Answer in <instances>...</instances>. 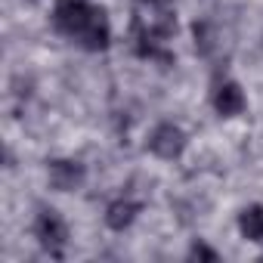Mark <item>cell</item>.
<instances>
[{"label":"cell","instance_id":"cell-1","mask_svg":"<svg viewBox=\"0 0 263 263\" xmlns=\"http://www.w3.org/2000/svg\"><path fill=\"white\" fill-rule=\"evenodd\" d=\"M56 28L78 41L84 50H105L111 28L102 7H93L90 0H56Z\"/></svg>","mask_w":263,"mask_h":263},{"label":"cell","instance_id":"cell-2","mask_svg":"<svg viewBox=\"0 0 263 263\" xmlns=\"http://www.w3.org/2000/svg\"><path fill=\"white\" fill-rule=\"evenodd\" d=\"M34 235L44 245V251H50L53 257H62L65 245H68V226H65V220H62L59 211L44 208L37 214V220H34Z\"/></svg>","mask_w":263,"mask_h":263},{"label":"cell","instance_id":"cell-3","mask_svg":"<svg viewBox=\"0 0 263 263\" xmlns=\"http://www.w3.org/2000/svg\"><path fill=\"white\" fill-rule=\"evenodd\" d=\"M149 149H152V155H158L164 161H174L186 149V134L177 124H158L149 137Z\"/></svg>","mask_w":263,"mask_h":263},{"label":"cell","instance_id":"cell-4","mask_svg":"<svg viewBox=\"0 0 263 263\" xmlns=\"http://www.w3.org/2000/svg\"><path fill=\"white\" fill-rule=\"evenodd\" d=\"M84 177H87L84 164L81 161H71V158H56L47 167V180H50V186L56 192H74V189H81L84 186Z\"/></svg>","mask_w":263,"mask_h":263},{"label":"cell","instance_id":"cell-5","mask_svg":"<svg viewBox=\"0 0 263 263\" xmlns=\"http://www.w3.org/2000/svg\"><path fill=\"white\" fill-rule=\"evenodd\" d=\"M245 105H248V99H245V93H241V87H238L235 81H226V84L217 87V93H214V108H217L223 118L241 115Z\"/></svg>","mask_w":263,"mask_h":263},{"label":"cell","instance_id":"cell-6","mask_svg":"<svg viewBox=\"0 0 263 263\" xmlns=\"http://www.w3.org/2000/svg\"><path fill=\"white\" fill-rule=\"evenodd\" d=\"M137 214H140V204H137V201H130V198H118V201H111V204L105 208V223H108L111 229L124 232L130 223L137 220Z\"/></svg>","mask_w":263,"mask_h":263},{"label":"cell","instance_id":"cell-7","mask_svg":"<svg viewBox=\"0 0 263 263\" xmlns=\"http://www.w3.org/2000/svg\"><path fill=\"white\" fill-rule=\"evenodd\" d=\"M238 229L248 241H263V208L260 204L245 208L241 217H238Z\"/></svg>","mask_w":263,"mask_h":263},{"label":"cell","instance_id":"cell-8","mask_svg":"<svg viewBox=\"0 0 263 263\" xmlns=\"http://www.w3.org/2000/svg\"><path fill=\"white\" fill-rule=\"evenodd\" d=\"M192 257H204V260H217V251H211V248H204V245L198 241V245H192Z\"/></svg>","mask_w":263,"mask_h":263},{"label":"cell","instance_id":"cell-9","mask_svg":"<svg viewBox=\"0 0 263 263\" xmlns=\"http://www.w3.org/2000/svg\"><path fill=\"white\" fill-rule=\"evenodd\" d=\"M140 4H149V7H167L171 0H140Z\"/></svg>","mask_w":263,"mask_h":263}]
</instances>
